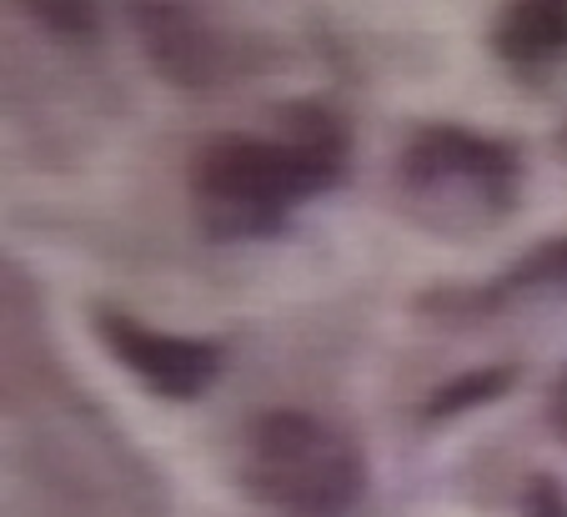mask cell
I'll list each match as a JSON object with an SVG mask.
<instances>
[{"label": "cell", "instance_id": "3957f363", "mask_svg": "<svg viewBox=\"0 0 567 517\" xmlns=\"http://www.w3.org/2000/svg\"><path fill=\"white\" fill-rule=\"evenodd\" d=\"M402 186L412 196H437V201H467L487 216L507 211L517 186V156L513 146L493 136H477L467 126L432 121L417 126L402 146Z\"/></svg>", "mask_w": 567, "mask_h": 517}, {"label": "cell", "instance_id": "8fae6325", "mask_svg": "<svg viewBox=\"0 0 567 517\" xmlns=\"http://www.w3.org/2000/svg\"><path fill=\"white\" fill-rule=\"evenodd\" d=\"M547 422H553V432L567 442V372L553 382V397H547Z\"/></svg>", "mask_w": 567, "mask_h": 517}, {"label": "cell", "instance_id": "277c9868", "mask_svg": "<svg viewBox=\"0 0 567 517\" xmlns=\"http://www.w3.org/2000/svg\"><path fill=\"white\" fill-rule=\"evenodd\" d=\"M96 337L146 392L166 402H192L221 378V347L202 337H176L136 322L126 312H96Z\"/></svg>", "mask_w": 567, "mask_h": 517}, {"label": "cell", "instance_id": "8992f818", "mask_svg": "<svg viewBox=\"0 0 567 517\" xmlns=\"http://www.w3.org/2000/svg\"><path fill=\"white\" fill-rule=\"evenodd\" d=\"M493 51L513 65H553L567 55V0H523L493 21Z\"/></svg>", "mask_w": 567, "mask_h": 517}, {"label": "cell", "instance_id": "7a4b0ae2", "mask_svg": "<svg viewBox=\"0 0 567 517\" xmlns=\"http://www.w3.org/2000/svg\"><path fill=\"white\" fill-rule=\"evenodd\" d=\"M241 487L277 517H352L367 497V457L317 412L271 407L247 422Z\"/></svg>", "mask_w": 567, "mask_h": 517}, {"label": "cell", "instance_id": "30bf717a", "mask_svg": "<svg viewBox=\"0 0 567 517\" xmlns=\"http://www.w3.org/2000/svg\"><path fill=\"white\" fill-rule=\"evenodd\" d=\"M25 11H31L41 25H51V31H61V35H86L91 25H96V15H91L86 6H41V0H31Z\"/></svg>", "mask_w": 567, "mask_h": 517}, {"label": "cell", "instance_id": "52a82bcc", "mask_svg": "<svg viewBox=\"0 0 567 517\" xmlns=\"http://www.w3.org/2000/svg\"><path fill=\"white\" fill-rule=\"evenodd\" d=\"M517 382V366L507 362H487V366H467L462 378L442 382L437 392L427 397V407H422V417L427 422H447L457 417V412H472V407H487L493 397H503L507 387Z\"/></svg>", "mask_w": 567, "mask_h": 517}, {"label": "cell", "instance_id": "5b68a950", "mask_svg": "<svg viewBox=\"0 0 567 517\" xmlns=\"http://www.w3.org/2000/svg\"><path fill=\"white\" fill-rule=\"evenodd\" d=\"M131 25H136L151 65L176 91H212L221 81H231L236 45H226V35L206 15L186 11V6H136Z\"/></svg>", "mask_w": 567, "mask_h": 517}, {"label": "cell", "instance_id": "ba28073f", "mask_svg": "<svg viewBox=\"0 0 567 517\" xmlns=\"http://www.w3.org/2000/svg\"><path fill=\"white\" fill-rule=\"evenodd\" d=\"M537 287H567V237H553L527 251L507 277L493 281L487 302H507V297H523V291H537Z\"/></svg>", "mask_w": 567, "mask_h": 517}, {"label": "cell", "instance_id": "9c48e42d", "mask_svg": "<svg viewBox=\"0 0 567 517\" xmlns=\"http://www.w3.org/2000/svg\"><path fill=\"white\" fill-rule=\"evenodd\" d=\"M517 517H567V487L557 477H527L523 503H517Z\"/></svg>", "mask_w": 567, "mask_h": 517}, {"label": "cell", "instance_id": "6da1fadb", "mask_svg": "<svg viewBox=\"0 0 567 517\" xmlns=\"http://www.w3.org/2000/svg\"><path fill=\"white\" fill-rule=\"evenodd\" d=\"M277 136H221L192 162V196L221 241L271 237L307 196L332 192L347 172V126L332 111L287 106Z\"/></svg>", "mask_w": 567, "mask_h": 517}]
</instances>
